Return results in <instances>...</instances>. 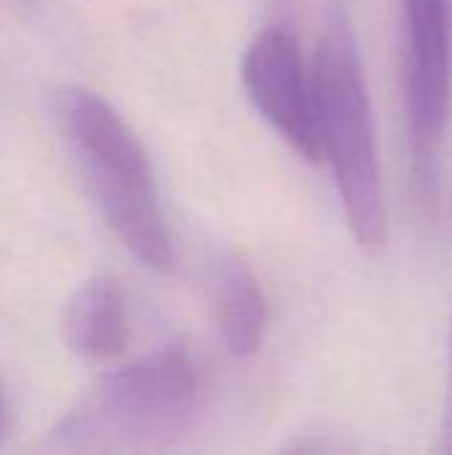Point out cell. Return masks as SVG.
I'll return each mask as SVG.
<instances>
[{"mask_svg":"<svg viewBox=\"0 0 452 455\" xmlns=\"http://www.w3.org/2000/svg\"><path fill=\"white\" fill-rule=\"evenodd\" d=\"M314 104L322 155L352 237L362 251H381L386 240V205L376 117L360 43L341 3H333L314 61Z\"/></svg>","mask_w":452,"mask_h":455,"instance_id":"obj_1","label":"cell"},{"mask_svg":"<svg viewBox=\"0 0 452 455\" xmlns=\"http://www.w3.org/2000/svg\"><path fill=\"white\" fill-rule=\"evenodd\" d=\"M202 384L192 357L163 349L99 379L51 435L64 453H147L181 440L200 411Z\"/></svg>","mask_w":452,"mask_h":455,"instance_id":"obj_2","label":"cell"},{"mask_svg":"<svg viewBox=\"0 0 452 455\" xmlns=\"http://www.w3.org/2000/svg\"><path fill=\"white\" fill-rule=\"evenodd\" d=\"M61 123L115 237L147 269L168 272L173 267V240L139 136L109 101L85 88L61 96Z\"/></svg>","mask_w":452,"mask_h":455,"instance_id":"obj_3","label":"cell"},{"mask_svg":"<svg viewBox=\"0 0 452 455\" xmlns=\"http://www.w3.org/2000/svg\"><path fill=\"white\" fill-rule=\"evenodd\" d=\"M405 19V91L416 176L426 197L440 181V147L450 112L448 0H400Z\"/></svg>","mask_w":452,"mask_h":455,"instance_id":"obj_4","label":"cell"},{"mask_svg":"<svg viewBox=\"0 0 452 455\" xmlns=\"http://www.w3.org/2000/svg\"><path fill=\"white\" fill-rule=\"evenodd\" d=\"M242 83L261 117L304 160L322 157L314 83L306 80L298 40L285 27L258 32L242 56Z\"/></svg>","mask_w":452,"mask_h":455,"instance_id":"obj_5","label":"cell"},{"mask_svg":"<svg viewBox=\"0 0 452 455\" xmlns=\"http://www.w3.org/2000/svg\"><path fill=\"white\" fill-rule=\"evenodd\" d=\"M205 288L226 352L234 360L253 357L266 333V296L248 259L232 248L216 251L208 261Z\"/></svg>","mask_w":452,"mask_h":455,"instance_id":"obj_6","label":"cell"},{"mask_svg":"<svg viewBox=\"0 0 452 455\" xmlns=\"http://www.w3.org/2000/svg\"><path fill=\"white\" fill-rule=\"evenodd\" d=\"M128 304L123 285L109 277L88 280L64 312L67 347L93 363L115 360L128 347Z\"/></svg>","mask_w":452,"mask_h":455,"instance_id":"obj_7","label":"cell"},{"mask_svg":"<svg viewBox=\"0 0 452 455\" xmlns=\"http://www.w3.org/2000/svg\"><path fill=\"white\" fill-rule=\"evenodd\" d=\"M5 435H8V411H5V403L0 395V443L5 440Z\"/></svg>","mask_w":452,"mask_h":455,"instance_id":"obj_8","label":"cell"}]
</instances>
